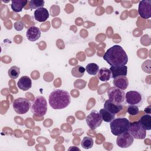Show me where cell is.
<instances>
[{
    "label": "cell",
    "mask_w": 151,
    "mask_h": 151,
    "mask_svg": "<svg viewBox=\"0 0 151 151\" xmlns=\"http://www.w3.org/2000/svg\"><path fill=\"white\" fill-rule=\"evenodd\" d=\"M103 59L111 66L125 65L128 62V57L124 49L120 45H114L110 47L103 57Z\"/></svg>",
    "instance_id": "cell-1"
},
{
    "label": "cell",
    "mask_w": 151,
    "mask_h": 151,
    "mask_svg": "<svg viewBox=\"0 0 151 151\" xmlns=\"http://www.w3.org/2000/svg\"><path fill=\"white\" fill-rule=\"evenodd\" d=\"M71 97L68 91L56 89L49 95L48 102L50 106L54 110H61L67 107L70 103Z\"/></svg>",
    "instance_id": "cell-2"
},
{
    "label": "cell",
    "mask_w": 151,
    "mask_h": 151,
    "mask_svg": "<svg viewBox=\"0 0 151 151\" xmlns=\"http://www.w3.org/2000/svg\"><path fill=\"white\" fill-rule=\"evenodd\" d=\"M130 122L125 117L114 119L110 122L111 133L114 136H119L124 132H128Z\"/></svg>",
    "instance_id": "cell-3"
},
{
    "label": "cell",
    "mask_w": 151,
    "mask_h": 151,
    "mask_svg": "<svg viewBox=\"0 0 151 151\" xmlns=\"http://www.w3.org/2000/svg\"><path fill=\"white\" fill-rule=\"evenodd\" d=\"M31 110L37 116L45 115L47 111V102L45 97L41 96L36 97L32 104Z\"/></svg>",
    "instance_id": "cell-4"
},
{
    "label": "cell",
    "mask_w": 151,
    "mask_h": 151,
    "mask_svg": "<svg viewBox=\"0 0 151 151\" xmlns=\"http://www.w3.org/2000/svg\"><path fill=\"white\" fill-rule=\"evenodd\" d=\"M128 132L134 139L138 140L143 139L146 136V130L139 121L130 123Z\"/></svg>",
    "instance_id": "cell-5"
},
{
    "label": "cell",
    "mask_w": 151,
    "mask_h": 151,
    "mask_svg": "<svg viewBox=\"0 0 151 151\" xmlns=\"http://www.w3.org/2000/svg\"><path fill=\"white\" fill-rule=\"evenodd\" d=\"M30 101L24 97H19L15 99L12 103V107L14 111L20 114L27 113L31 107Z\"/></svg>",
    "instance_id": "cell-6"
},
{
    "label": "cell",
    "mask_w": 151,
    "mask_h": 151,
    "mask_svg": "<svg viewBox=\"0 0 151 151\" xmlns=\"http://www.w3.org/2000/svg\"><path fill=\"white\" fill-rule=\"evenodd\" d=\"M109 100L115 103L121 104L125 100V93L124 90L115 86L110 87L107 90Z\"/></svg>",
    "instance_id": "cell-7"
},
{
    "label": "cell",
    "mask_w": 151,
    "mask_h": 151,
    "mask_svg": "<svg viewBox=\"0 0 151 151\" xmlns=\"http://www.w3.org/2000/svg\"><path fill=\"white\" fill-rule=\"evenodd\" d=\"M86 120L88 126L92 130H94L99 127L103 122L100 113L96 110H93L90 112L86 117Z\"/></svg>",
    "instance_id": "cell-8"
},
{
    "label": "cell",
    "mask_w": 151,
    "mask_h": 151,
    "mask_svg": "<svg viewBox=\"0 0 151 151\" xmlns=\"http://www.w3.org/2000/svg\"><path fill=\"white\" fill-rule=\"evenodd\" d=\"M133 137L128 132H126L117 136L116 144L120 148H127L133 144Z\"/></svg>",
    "instance_id": "cell-9"
},
{
    "label": "cell",
    "mask_w": 151,
    "mask_h": 151,
    "mask_svg": "<svg viewBox=\"0 0 151 151\" xmlns=\"http://www.w3.org/2000/svg\"><path fill=\"white\" fill-rule=\"evenodd\" d=\"M138 13L142 18H150L151 17V1L143 0L140 1L138 7Z\"/></svg>",
    "instance_id": "cell-10"
},
{
    "label": "cell",
    "mask_w": 151,
    "mask_h": 151,
    "mask_svg": "<svg viewBox=\"0 0 151 151\" xmlns=\"http://www.w3.org/2000/svg\"><path fill=\"white\" fill-rule=\"evenodd\" d=\"M125 100L130 105L140 104L143 101L142 94L137 91H129L125 93Z\"/></svg>",
    "instance_id": "cell-11"
},
{
    "label": "cell",
    "mask_w": 151,
    "mask_h": 151,
    "mask_svg": "<svg viewBox=\"0 0 151 151\" xmlns=\"http://www.w3.org/2000/svg\"><path fill=\"white\" fill-rule=\"evenodd\" d=\"M26 35L29 41L34 42L40 38L41 31L37 27L31 26L27 30Z\"/></svg>",
    "instance_id": "cell-12"
},
{
    "label": "cell",
    "mask_w": 151,
    "mask_h": 151,
    "mask_svg": "<svg viewBox=\"0 0 151 151\" xmlns=\"http://www.w3.org/2000/svg\"><path fill=\"white\" fill-rule=\"evenodd\" d=\"M104 109L116 115L122 110L123 106L121 104L115 103L110 101L109 100H107L105 101L104 104Z\"/></svg>",
    "instance_id": "cell-13"
},
{
    "label": "cell",
    "mask_w": 151,
    "mask_h": 151,
    "mask_svg": "<svg viewBox=\"0 0 151 151\" xmlns=\"http://www.w3.org/2000/svg\"><path fill=\"white\" fill-rule=\"evenodd\" d=\"M49 15L50 14L48 10L44 7L36 9L34 12L35 20L40 22L45 21L49 18Z\"/></svg>",
    "instance_id": "cell-14"
},
{
    "label": "cell",
    "mask_w": 151,
    "mask_h": 151,
    "mask_svg": "<svg viewBox=\"0 0 151 151\" xmlns=\"http://www.w3.org/2000/svg\"><path fill=\"white\" fill-rule=\"evenodd\" d=\"M109 70L111 72V78H112L121 76H126L127 73V67L126 65L120 67L111 66Z\"/></svg>",
    "instance_id": "cell-15"
},
{
    "label": "cell",
    "mask_w": 151,
    "mask_h": 151,
    "mask_svg": "<svg viewBox=\"0 0 151 151\" xmlns=\"http://www.w3.org/2000/svg\"><path fill=\"white\" fill-rule=\"evenodd\" d=\"M17 86L23 91L28 90L32 87L31 79L28 76H22L17 83Z\"/></svg>",
    "instance_id": "cell-16"
},
{
    "label": "cell",
    "mask_w": 151,
    "mask_h": 151,
    "mask_svg": "<svg viewBox=\"0 0 151 151\" xmlns=\"http://www.w3.org/2000/svg\"><path fill=\"white\" fill-rule=\"evenodd\" d=\"M113 83L115 87L124 90H126L129 86V80L126 76H121L114 78Z\"/></svg>",
    "instance_id": "cell-17"
},
{
    "label": "cell",
    "mask_w": 151,
    "mask_h": 151,
    "mask_svg": "<svg viewBox=\"0 0 151 151\" xmlns=\"http://www.w3.org/2000/svg\"><path fill=\"white\" fill-rule=\"evenodd\" d=\"M11 9L15 12L22 11L23 8L25 6L28 1L27 0H12L11 1Z\"/></svg>",
    "instance_id": "cell-18"
},
{
    "label": "cell",
    "mask_w": 151,
    "mask_h": 151,
    "mask_svg": "<svg viewBox=\"0 0 151 151\" xmlns=\"http://www.w3.org/2000/svg\"><path fill=\"white\" fill-rule=\"evenodd\" d=\"M97 77L101 81H107L111 78V72L109 68L103 67L99 70Z\"/></svg>",
    "instance_id": "cell-19"
},
{
    "label": "cell",
    "mask_w": 151,
    "mask_h": 151,
    "mask_svg": "<svg viewBox=\"0 0 151 151\" xmlns=\"http://www.w3.org/2000/svg\"><path fill=\"white\" fill-rule=\"evenodd\" d=\"M139 122L146 130H150L151 129V116L150 114H148L142 116Z\"/></svg>",
    "instance_id": "cell-20"
},
{
    "label": "cell",
    "mask_w": 151,
    "mask_h": 151,
    "mask_svg": "<svg viewBox=\"0 0 151 151\" xmlns=\"http://www.w3.org/2000/svg\"><path fill=\"white\" fill-rule=\"evenodd\" d=\"M99 113L101 116L103 120H104L106 122L110 123L115 118V114L109 112L105 109H100Z\"/></svg>",
    "instance_id": "cell-21"
},
{
    "label": "cell",
    "mask_w": 151,
    "mask_h": 151,
    "mask_svg": "<svg viewBox=\"0 0 151 151\" xmlns=\"http://www.w3.org/2000/svg\"><path fill=\"white\" fill-rule=\"evenodd\" d=\"M85 73V68L81 65H77L72 68L71 74L74 77H81L84 76Z\"/></svg>",
    "instance_id": "cell-22"
},
{
    "label": "cell",
    "mask_w": 151,
    "mask_h": 151,
    "mask_svg": "<svg viewBox=\"0 0 151 151\" xmlns=\"http://www.w3.org/2000/svg\"><path fill=\"white\" fill-rule=\"evenodd\" d=\"M99 70V66L96 63H89L86 67V71L90 75H96Z\"/></svg>",
    "instance_id": "cell-23"
},
{
    "label": "cell",
    "mask_w": 151,
    "mask_h": 151,
    "mask_svg": "<svg viewBox=\"0 0 151 151\" xmlns=\"http://www.w3.org/2000/svg\"><path fill=\"white\" fill-rule=\"evenodd\" d=\"M93 143H94V141L91 137L86 136L81 140V145L83 149H88L93 147Z\"/></svg>",
    "instance_id": "cell-24"
},
{
    "label": "cell",
    "mask_w": 151,
    "mask_h": 151,
    "mask_svg": "<svg viewBox=\"0 0 151 151\" xmlns=\"http://www.w3.org/2000/svg\"><path fill=\"white\" fill-rule=\"evenodd\" d=\"M8 76L12 79H16L20 74V68L15 65L12 66L8 71Z\"/></svg>",
    "instance_id": "cell-25"
},
{
    "label": "cell",
    "mask_w": 151,
    "mask_h": 151,
    "mask_svg": "<svg viewBox=\"0 0 151 151\" xmlns=\"http://www.w3.org/2000/svg\"><path fill=\"white\" fill-rule=\"evenodd\" d=\"M45 1L44 0H31L29 1V8L31 9L43 8Z\"/></svg>",
    "instance_id": "cell-26"
},
{
    "label": "cell",
    "mask_w": 151,
    "mask_h": 151,
    "mask_svg": "<svg viewBox=\"0 0 151 151\" xmlns=\"http://www.w3.org/2000/svg\"><path fill=\"white\" fill-rule=\"evenodd\" d=\"M139 112V107L137 105H129L127 107V113L132 116L137 115Z\"/></svg>",
    "instance_id": "cell-27"
},
{
    "label": "cell",
    "mask_w": 151,
    "mask_h": 151,
    "mask_svg": "<svg viewBox=\"0 0 151 151\" xmlns=\"http://www.w3.org/2000/svg\"><path fill=\"white\" fill-rule=\"evenodd\" d=\"M14 27L17 31H21L24 27V24L22 21H18L14 23Z\"/></svg>",
    "instance_id": "cell-28"
},
{
    "label": "cell",
    "mask_w": 151,
    "mask_h": 151,
    "mask_svg": "<svg viewBox=\"0 0 151 151\" xmlns=\"http://www.w3.org/2000/svg\"><path fill=\"white\" fill-rule=\"evenodd\" d=\"M144 111H145V112H146V113H148L149 114L150 113V106H149L148 107L145 108Z\"/></svg>",
    "instance_id": "cell-29"
}]
</instances>
